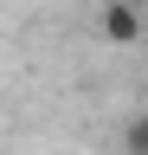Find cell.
<instances>
[{
	"mask_svg": "<svg viewBox=\"0 0 148 155\" xmlns=\"http://www.w3.org/2000/svg\"><path fill=\"white\" fill-rule=\"evenodd\" d=\"M97 32L109 39V45H142V32H148V19L135 0H103V13H97Z\"/></svg>",
	"mask_w": 148,
	"mask_h": 155,
	"instance_id": "cell-1",
	"label": "cell"
},
{
	"mask_svg": "<svg viewBox=\"0 0 148 155\" xmlns=\"http://www.w3.org/2000/svg\"><path fill=\"white\" fill-rule=\"evenodd\" d=\"M129 155H148V104H142L135 123H129Z\"/></svg>",
	"mask_w": 148,
	"mask_h": 155,
	"instance_id": "cell-2",
	"label": "cell"
},
{
	"mask_svg": "<svg viewBox=\"0 0 148 155\" xmlns=\"http://www.w3.org/2000/svg\"><path fill=\"white\" fill-rule=\"evenodd\" d=\"M142 39H148V32H142Z\"/></svg>",
	"mask_w": 148,
	"mask_h": 155,
	"instance_id": "cell-3",
	"label": "cell"
}]
</instances>
